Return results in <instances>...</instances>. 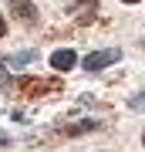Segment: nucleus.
Wrapping results in <instances>:
<instances>
[{
	"label": "nucleus",
	"instance_id": "nucleus-1",
	"mask_svg": "<svg viewBox=\"0 0 145 152\" xmlns=\"http://www.w3.org/2000/svg\"><path fill=\"white\" fill-rule=\"evenodd\" d=\"M17 88H20V95H27V98H41V95L61 91V81L58 78H20Z\"/></svg>",
	"mask_w": 145,
	"mask_h": 152
},
{
	"label": "nucleus",
	"instance_id": "nucleus-2",
	"mask_svg": "<svg viewBox=\"0 0 145 152\" xmlns=\"http://www.w3.org/2000/svg\"><path fill=\"white\" fill-rule=\"evenodd\" d=\"M122 58V51L118 48H105V51H91L85 61H81V68L85 71H101V68H108V64H115V61Z\"/></svg>",
	"mask_w": 145,
	"mask_h": 152
},
{
	"label": "nucleus",
	"instance_id": "nucleus-3",
	"mask_svg": "<svg viewBox=\"0 0 145 152\" xmlns=\"http://www.w3.org/2000/svg\"><path fill=\"white\" fill-rule=\"evenodd\" d=\"M10 10H14V17H17L20 24H27V27H34V24L41 20L37 4H34V0H10Z\"/></svg>",
	"mask_w": 145,
	"mask_h": 152
},
{
	"label": "nucleus",
	"instance_id": "nucleus-4",
	"mask_svg": "<svg viewBox=\"0 0 145 152\" xmlns=\"http://www.w3.org/2000/svg\"><path fill=\"white\" fill-rule=\"evenodd\" d=\"M78 64V54L71 48H64V51H54L51 54V68H58V71H68V68H74Z\"/></svg>",
	"mask_w": 145,
	"mask_h": 152
},
{
	"label": "nucleus",
	"instance_id": "nucleus-5",
	"mask_svg": "<svg viewBox=\"0 0 145 152\" xmlns=\"http://www.w3.org/2000/svg\"><path fill=\"white\" fill-rule=\"evenodd\" d=\"M34 58H37V51H20V54H14V58H7V64H14V68H20V64H31Z\"/></svg>",
	"mask_w": 145,
	"mask_h": 152
},
{
	"label": "nucleus",
	"instance_id": "nucleus-6",
	"mask_svg": "<svg viewBox=\"0 0 145 152\" xmlns=\"http://www.w3.org/2000/svg\"><path fill=\"white\" fill-rule=\"evenodd\" d=\"M128 108H132V112H145V91H138V95L128 98Z\"/></svg>",
	"mask_w": 145,
	"mask_h": 152
},
{
	"label": "nucleus",
	"instance_id": "nucleus-7",
	"mask_svg": "<svg viewBox=\"0 0 145 152\" xmlns=\"http://www.w3.org/2000/svg\"><path fill=\"white\" fill-rule=\"evenodd\" d=\"M7 81H10V75H7V68H4V64H0V88H4Z\"/></svg>",
	"mask_w": 145,
	"mask_h": 152
},
{
	"label": "nucleus",
	"instance_id": "nucleus-8",
	"mask_svg": "<svg viewBox=\"0 0 145 152\" xmlns=\"http://www.w3.org/2000/svg\"><path fill=\"white\" fill-rule=\"evenodd\" d=\"M4 34H7V20L0 17V37H4Z\"/></svg>",
	"mask_w": 145,
	"mask_h": 152
},
{
	"label": "nucleus",
	"instance_id": "nucleus-9",
	"mask_svg": "<svg viewBox=\"0 0 145 152\" xmlns=\"http://www.w3.org/2000/svg\"><path fill=\"white\" fill-rule=\"evenodd\" d=\"M7 142H10V135H4V132H0V145H7Z\"/></svg>",
	"mask_w": 145,
	"mask_h": 152
},
{
	"label": "nucleus",
	"instance_id": "nucleus-10",
	"mask_svg": "<svg viewBox=\"0 0 145 152\" xmlns=\"http://www.w3.org/2000/svg\"><path fill=\"white\" fill-rule=\"evenodd\" d=\"M78 4H95V0H78Z\"/></svg>",
	"mask_w": 145,
	"mask_h": 152
},
{
	"label": "nucleus",
	"instance_id": "nucleus-11",
	"mask_svg": "<svg viewBox=\"0 0 145 152\" xmlns=\"http://www.w3.org/2000/svg\"><path fill=\"white\" fill-rule=\"evenodd\" d=\"M122 4H138V0H122Z\"/></svg>",
	"mask_w": 145,
	"mask_h": 152
},
{
	"label": "nucleus",
	"instance_id": "nucleus-12",
	"mask_svg": "<svg viewBox=\"0 0 145 152\" xmlns=\"http://www.w3.org/2000/svg\"><path fill=\"white\" fill-rule=\"evenodd\" d=\"M142 145H145V132H142Z\"/></svg>",
	"mask_w": 145,
	"mask_h": 152
}]
</instances>
